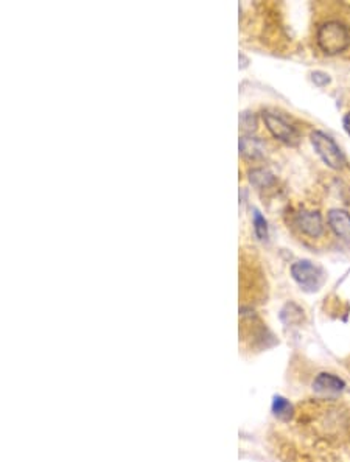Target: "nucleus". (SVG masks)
Wrapping results in <instances>:
<instances>
[{"label": "nucleus", "instance_id": "obj_1", "mask_svg": "<svg viewBox=\"0 0 350 462\" xmlns=\"http://www.w3.org/2000/svg\"><path fill=\"white\" fill-rule=\"evenodd\" d=\"M316 42L325 55H339L350 47V28L341 20H327L318 27Z\"/></svg>", "mask_w": 350, "mask_h": 462}, {"label": "nucleus", "instance_id": "obj_10", "mask_svg": "<svg viewBox=\"0 0 350 462\" xmlns=\"http://www.w3.org/2000/svg\"><path fill=\"white\" fill-rule=\"evenodd\" d=\"M253 226H254V234L260 242L268 240V235H269L268 221L265 216L262 215L259 209H253Z\"/></svg>", "mask_w": 350, "mask_h": 462}, {"label": "nucleus", "instance_id": "obj_11", "mask_svg": "<svg viewBox=\"0 0 350 462\" xmlns=\"http://www.w3.org/2000/svg\"><path fill=\"white\" fill-rule=\"evenodd\" d=\"M273 413L281 421H290L292 416L291 403L282 395H276L273 399Z\"/></svg>", "mask_w": 350, "mask_h": 462}, {"label": "nucleus", "instance_id": "obj_13", "mask_svg": "<svg viewBox=\"0 0 350 462\" xmlns=\"http://www.w3.org/2000/svg\"><path fill=\"white\" fill-rule=\"evenodd\" d=\"M311 79H313V83L319 86V88H324V86H327L328 83L332 81L330 79V75L325 74V72H321V70H316V72H313L311 74Z\"/></svg>", "mask_w": 350, "mask_h": 462}, {"label": "nucleus", "instance_id": "obj_6", "mask_svg": "<svg viewBox=\"0 0 350 462\" xmlns=\"http://www.w3.org/2000/svg\"><path fill=\"white\" fill-rule=\"evenodd\" d=\"M327 223L330 226L332 232L339 240L350 244V213L342 209H332L327 215Z\"/></svg>", "mask_w": 350, "mask_h": 462}, {"label": "nucleus", "instance_id": "obj_9", "mask_svg": "<svg viewBox=\"0 0 350 462\" xmlns=\"http://www.w3.org/2000/svg\"><path fill=\"white\" fill-rule=\"evenodd\" d=\"M249 183H251L255 189L265 190L276 184V178L273 173L265 169H254L249 171Z\"/></svg>", "mask_w": 350, "mask_h": 462}, {"label": "nucleus", "instance_id": "obj_8", "mask_svg": "<svg viewBox=\"0 0 350 462\" xmlns=\"http://www.w3.org/2000/svg\"><path fill=\"white\" fill-rule=\"evenodd\" d=\"M240 154L248 159V161H257L265 156V143L260 140L259 137L254 136H243L238 142Z\"/></svg>", "mask_w": 350, "mask_h": 462}, {"label": "nucleus", "instance_id": "obj_4", "mask_svg": "<svg viewBox=\"0 0 350 462\" xmlns=\"http://www.w3.org/2000/svg\"><path fill=\"white\" fill-rule=\"evenodd\" d=\"M262 119H263V121H265L268 131L271 133V136L274 137V139L287 143V145H291V147L297 145L299 134L296 131V128L291 124H288V121L285 120L282 115L271 112V111H265L262 114Z\"/></svg>", "mask_w": 350, "mask_h": 462}, {"label": "nucleus", "instance_id": "obj_2", "mask_svg": "<svg viewBox=\"0 0 350 462\" xmlns=\"http://www.w3.org/2000/svg\"><path fill=\"white\" fill-rule=\"evenodd\" d=\"M291 277L302 291L316 293L325 282V272L319 265L310 260H297L291 265Z\"/></svg>", "mask_w": 350, "mask_h": 462}, {"label": "nucleus", "instance_id": "obj_12", "mask_svg": "<svg viewBox=\"0 0 350 462\" xmlns=\"http://www.w3.org/2000/svg\"><path fill=\"white\" fill-rule=\"evenodd\" d=\"M240 125H241L243 129H245L246 133L255 131V128H257L255 115L251 114V112H243V114H240Z\"/></svg>", "mask_w": 350, "mask_h": 462}, {"label": "nucleus", "instance_id": "obj_7", "mask_svg": "<svg viewBox=\"0 0 350 462\" xmlns=\"http://www.w3.org/2000/svg\"><path fill=\"white\" fill-rule=\"evenodd\" d=\"M346 383L344 380L339 378L338 375L330 374V372H321L313 381V389L314 392L323 394V395H335L344 391Z\"/></svg>", "mask_w": 350, "mask_h": 462}, {"label": "nucleus", "instance_id": "obj_5", "mask_svg": "<svg viewBox=\"0 0 350 462\" xmlns=\"http://www.w3.org/2000/svg\"><path fill=\"white\" fill-rule=\"evenodd\" d=\"M295 221L297 229L310 238H318L324 232L323 216L316 211H301L296 215Z\"/></svg>", "mask_w": 350, "mask_h": 462}, {"label": "nucleus", "instance_id": "obj_14", "mask_svg": "<svg viewBox=\"0 0 350 462\" xmlns=\"http://www.w3.org/2000/svg\"><path fill=\"white\" fill-rule=\"evenodd\" d=\"M342 128H344V131L350 137V112H347L344 117H342Z\"/></svg>", "mask_w": 350, "mask_h": 462}, {"label": "nucleus", "instance_id": "obj_15", "mask_svg": "<svg viewBox=\"0 0 350 462\" xmlns=\"http://www.w3.org/2000/svg\"><path fill=\"white\" fill-rule=\"evenodd\" d=\"M240 61H241V69H245L249 64V60L245 56V53H240Z\"/></svg>", "mask_w": 350, "mask_h": 462}, {"label": "nucleus", "instance_id": "obj_3", "mask_svg": "<svg viewBox=\"0 0 350 462\" xmlns=\"http://www.w3.org/2000/svg\"><path fill=\"white\" fill-rule=\"evenodd\" d=\"M311 145L316 154L323 159V162L333 170H342L346 167V156L342 153L338 143L324 131H313L310 136Z\"/></svg>", "mask_w": 350, "mask_h": 462}]
</instances>
